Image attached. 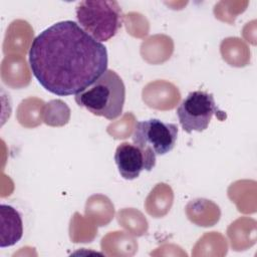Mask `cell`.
Masks as SVG:
<instances>
[{"label": "cell", "instance_id": "6da1fadb", "mask_svg": "<svg viewBox=\"0 0 257 257\" xmlns=\"http://www.w3.org/2000/svg\"><path fill=\"white\" fill-rule=\"evenodd\" d=\"M106 47L71 20L40 32L29 49L32 74L47 91L58 96L77 94L107 70Z\"/></svg>", "mask_w": 257, "mask_h": 257}, {"label": "cell", "instance_id": "7a4b0ae2", "mask_svg": "<svg viewBox=\"0 0 257 257\" xmlns=\"http://www.w3.org/2000/svg\"><path fill=\"white\" fill-rule=\"evenodd\" d=\"M78 106L97 116L117 118L125 100V86L120 76L111 69L103 72L94 82L74 96Z\"/></svg>", "mask_w": 257, "mask_h": 257}, {"label": "cell", "instance_id": "3957f363", "mask_svg": "<svg viewBox=\"0 0 257 257\" xmlns=\"http://www.w3.org/2000/svg\"><path fill=\"white\" fill-rule=\"evenodd\" d=\"M77 24L93 39L105 42L121 28L123 14L114 0H84L75 7Z\"/></svg>", "mask_w": 257, "mask_h": 257}, {"label": "cell", "instance_id": "277c9868", "mask_svg": "<svg viewBox=\"0 0 257 257\" xmlns=\"http://www.w3.org/2000/svg\"><path fill=\"white\" fill-rule=\"evenodd\" d=\"M215 114L223 111L216 105L214 95L204 90L190 92L177 107L179 122L187 134L205 131Z\"/></svg>", "mask_w": 257, "mask_h": 257}, {"label": "cell", "instance_id": "5b68a950", "mask_svg": "<svg viewBox=\"0 0 257 257\" xmlns=\"http://www.w3.org/2000/svg\"><path fill=\"white\" fill-rule=\"evenodd\" d=\"M178 132L176 123L150 118L136 123L132 140L141 148L151 149L156 156H163L175 148Z\"/></svg>", "mask_w": 257, "mask_h": 257}, {"label": "cell", "instance_id": "8992f818", "mask_svg": "<svg viewBox=\"0 0 257 257\" xmlns=\"http://www.w3.org/2000/svg\"><path fill=\"white\" fill-rule=\"evenodd\" d=\"M156 157L149 148L123 142L115 150L114 162L119 175L131 181L137 179L143 171L151 172L156 166Z\"/></svg>", "mask_w": 257, "mask_h": 257}, {"label": "cell", "instance_id": "52a82bcc", "mask_svg": "<svg viewBox=\"0 0 257 257\" xmlns=\"http://www.w3.org/2000/svg\"><path fill=\"white\" fill-rule=\"evenodd\" d=\"M0 247L15 245L23 236V221L20 213L12 206L0 205Z\"/></svg>", "mask_w": 257, "mask_h": 257}]
</instances>
